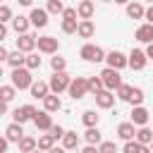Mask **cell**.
<instances>
[{"label": "cell", "instance_id": "f6af8a7d", "mask_svg": "<svg viewBox=\"0 0 153 153\" xmlns=\"http://www.w3.org/2000/svg\"><path fill=\"white\" fill-rule=\"evenodd\" d=\"M7 55H10V50H7V48L0 43V62H7Z\"/></svg>", "mask_w": 153, "mask_h": 153}, {"label": "cell", "instance_id": "30bf717a", "mask_svg": "<svg viewBox=\"0 0 153 153\" xmlns=\"http://www.w3.org/2000/svg\"><path fill=\"white\" fill-rule=\"evenodd\" d=\"M127 60H129V67H131L134 72H141V69L146 67V62H148L146 50H139V48H131V53L127 55Z\"/></svg>", "mask_w": 153, "mask_h": 153}, {"label": "cell", "instance_id": "4dcf8cb0", "mask_svg": "<svg viewBox=\"0 0 153 153\" xmlns=\"http://www.w3.org/2000/svg\"><path fill=\"white\" fill-rule=\"evenodd\" d=\"M55 141H57V139L48 131V134H43V136L38 139V148H41V151H53V148H55Z\"/></svg>", "mask_w": 153, "mask_h": 153}, {"label": "cell", "instance_id": "7c38bea8", "mask_svg": "<svg viewBox=\"0 0 153 153\" xmlns=\"http://www.w3.org/2000/svg\"><path fill=\"white\" fill-rule=\"evenodd\" d=\"M33 124H36V129L38 131H48L50 127H53V117H50V112L48 110H36V115H33V120H31Z\"/></svg>", "mask_w": 153, "mask_h": 153}, {"label": "cell", "instance_id": "b9f144b4", "mask_svg": "<svg viewBox=\"0 0 153 153\" xmlns=\"http://www.w3.org/2000/svg\"><path fill=\"white\" fill-rule=\"evenodd\" d=\"M48 131H50V134H53L57 141H62V136H65V127H62V124H53Z\"/></svg>", "mask_w": 153, "mask_h": 153}, {"label": "cell", "instance_id": "681fc988", "mask_svg": "<svg viewBox=\"0 0 153 153\" xmlns=\"http://www.w3.org/2000/svg\"><path fill=\"white\" fill-rule=\"evenodd\" d=\"M143 19H148V22L153 24V2H151V7L146 10V17H143Z\"/></svg>", "mask_w": 153, "mask_h": 153}, {"label": "cell", "instance_id": "e0dca14e", "mask_svg": "<svg viewBox=\"0 0 153 153\" xmlns=\"http://www.w3.org/2000/svg\"><path fill=\"white\" fill-rule=\"evenodd\" d=\"M117 136L122 141H129V139H136V124L129 120V122H120L117 124Z\"/></svg>", "mask_w": 153, "mask_h": 153}, {"label": "cell", "instance_id": "11a10c76", "mask_svg": "<svg viewBox=\"0 0 153 153\" xmlns=\"http://www.w3.org/2000/svg\"><path fill=\"white\" fill-rule=\"evenodd\" d=\"M103 2H112V0H103Z\"/></svg>", "mask_w": 153, "mask_h": 153}, {"label": "cell", "instance_id": "9a60e30c", "mask_svg": "<svg viewBox=\"0 0 153 153\" xmlns=\"http://www.w3.org/2000/svg\"><path fill=\"white\" fill-rule=\"evenodd\" d=\"M134 38H136L139 43H151V41H153V24H151V22L139 24L136 31H134Z\"/></svg>", "mask_w": 153, "mask_h": 153}, {"label": "cell", "instance_id": "8992f818", "mask_svg": "<svg viewBox=\"0 0 153 153\" xmlns=\"http://www.w3.org/2000/svg\"><path fill=\"white\" fill-rule=\"evenodd\" d=\"M69 81H72V76L62 69V72H53L50 74V91L53 93H62V91H67V86H69Z\"/></svg>", "mask_w": 153, "mask_h": 153}, {"label": "cell", "instance_id": "7a4b0ae2", "mask_svg": "<svg viewBox=\"0 0 153 153\" xmlns=\"http://www.w3.org/2000/svg\"><path fill=\"white\" fill-rule=\"evenodd\" d=\"M79 57L86 60V62H105V50L100 45H93V43H84L79 48Z\"/></svg>", "mask_w": 153, "mask_h": 153}, {"label": "cell", "instance_id": "7bdbcfd3", "mask_svg": "<svg viewBox=\"0 0 153 153\" xmlns=\"http://www.w3.org/2000/svg\"><path fill=\"white\" fill-rule=\"evenodd\" d=\"M62 17H65V19H76V17H79V14H76V7H65V10H62Z\"/></svg>", "mask_w": 153, "mask_h": 153}, {"label": "cell", "instance_id": "1f68e13d", "mask_svg": "<svg viewBox=\"0 0 153 153\" xmlns=\"http://www.w3.org/2000/svg\"><path fill=\"white\" fill-rule=\"evenodd\" d=\"M41 65H43V60H41L38 53H33V50L26 53V67H29L31 72H33V69H41Z\"/></svg>", "mask_w": 153, "mask_h": 153}, {"label": "cell", "instance_id": "52a82bcc", "mask_svg": "<svg viewBox=\"0 0 153 153\" xmlns=\"http://www.w3.org/2000/svg\"><path fill=\"white\" fill-rule=\"evenodd\" d=\"M48 17H50V12L43 10V7H31V12H29V19H31L33 29H45L48 26Z\"/></svg>", "mask_w": 153, "mask_h": 153}, {"label": "cell", "instance_id": "5b68a950", "mask_svg": "<svg viewBox=\"0 0 153 153\" xmlns=\"http://www.w3.org/2000/svg\"><path fill=\"white\" fill-rule=\"evenodd\" d=\"M100 79H103V86L110 88V91H117L120 84H122V74H120V69H115V67H105V69L100 72Z\"/></svg>", "mask_w": 153, "mask_h": 153}, {"label": "cell", "instance_id": "277c9868", "mask_svg": "<svg viewBox=\"0 0 153 153\" xmlns=\"http://www.w3.org/2000/svg\"><path fill=\"white\" fill-rule=\"evenodd\" d=\"M36 48L43 55H55L60 50V41L55 36H36Z\"/></svg>", "mask_w": 153, "mask_h": 153}, {"label": "cell", "instance_id": "f1b7e54d", "mask_svg": "<svg viewBox=\"0 0 153 153\" xmlns=\"http://www.w3.org/2000/svg\"><path fill=\"white\" fill-rule=\"evenodd\" d=\"M81 122H84V127H93V124L100 122V115L96 110H84L81 112Z\"/></svg>", "mask_w": 153, "mask_h": 153}, {"label": "cell", "instance_id": "3957f363", "mask_svg": "<svg viewBox=\"0 0 153 153\" xmlns=\"http://www.w3.org/2000/svg\"><path fill=\"white\" fill-rule=\"evenodd\" d=\"M67 93H69L72 100H81V98L88 93V81H86V76H74V79L69 81V86H67Z\"/></svg>", "mask_w": 153, "mask_h": 153}, {"label": "cell", "instance_id": "9f6ffc18", "mask_svg": "<svg viewBox=\"0 0 153 153\" xmlns=\"http://www.w3.org/2000/svg\"><path fill=\"white\" fill-rule=\"evenodd\" d=\"M151 148H153V141H151Z\"/></svg>", "mask_w": 153, "mask_h": 153}, {"label": "cell", "instance_id": "ee69618b", "mask_svg": "<svg viewBox=\"0 0 153 153\" xmlns=\"http://www.w3.org/2000/svg\"><path fill=\"white\" fill-rule=\"evenodd\" d=\"M81 151H84V153H98V146H96V143H86Z\"/></svg>", "mask_w": 153, "mask_h": 153}, {"label": "cell", "instance_id": "680465c9", "mask_svg": "<svg viewBox=\"0 0 153 153\" xmlns=\"http://www.w3.org/2000/svg\"><path fill=\"white\" fill-rule=\"evenodd\" d=\"M0 2H2V0H0Z\"/></svg>", "mask_w": 153, "mask_h": 153}, {"label": "cell", "instance_id": "4316f807", "mask_svg": "<svg viewBox=\"0 0 153 153\" xmlns=\"http://www.w3.org/2000/svg\"><path fill=\"white\" fill-rule=\"evenodd\" d=\"M84 139H86V143H100L103 141V134H100V129H98V124H93V127H86V131H84Z\"/></svg>", "mask_w": 153, "mask_h": 153}, {"label": "cell", "instance_id": "f546056e", "mask_svg": "<svg viewBox=\"0 0 153 153\" xmlns=\"http://www.w3.org/2000/svg\"><path fill=\"white\" fill-rule=\"evenodd\" d=\"M14 96H17V88H14L12 84H2V86H0V100L12 103V100H14Z\"/></svg>", "mask_w": 153, "mask_h": 153}, {"label": "cell", "instance_id": "ac0fdd59", "mask_svg": "<svg viewBox=\"0 0 153 153\" xmlns=\"http://www.w3.org/2000/svg\"><path fill=\"white\" fill-rule=\"evenodd\" d=\"M76 14H79V19H93V14H96L93 0H81L76 5Z\"/></svg>", "mask_w": 153, "mask_h": 153}, {"label": "cell", "instance_id": "6f0895ef", "mask_svg": "<svg viewBox=\"0 0 153 153\" xmlns=\"http://www.w3.org/2000/svg\"><path fill=\"white\" fill-rule=\"evenodd\" d=\"M146 2H153V0H146Z\"/></svg>", "mask_w": 153, "mask_h": 153}, {"label": "cell", "instance_id": "8d00e7d4", "mask_svg": "<svg viewBox=\"0 0 153 153\" xmlns=\"http://www.w3.org/2000/svg\"><path fill=\"white\" fill-rule=\"evenodd\" d=\"M131 88H134V86H129V84H124V81H122V84H120V88H117L115 93H117V98H120V100H124V103H127V100H129V96H131Z\"/></svg>", "mask_w": 153, "mask_h": 153}, {"label": "cell", "instance_id": "5bb4252c", "mask_svg": "<svg viewBox=\"0 0 153 153\" xmlns=\"http://www.w3.org/2000/svg\"><path fill=\"white\" fill-rule=\"evenodd\" d=\"M124 10H127V17H129V19H143V17H146V7H143V2H139V0H129V2L124 5Z\"/></svg>", "mask_w": 153, "mask_h": 153}, {"label": "cell", "instance_id": "d590c367", "mask_svg": "<svg viewBox=\"0 0 153 153\" xmlns=\"http://www.w3.org/2000/svg\"><path fill=\"white\" fill-rule=\"evenodd\" d=\"M86 81H88V93H93V96H96L100 88H105V86H103V79H100V74H98V76H88Z\"/></svg>", "mask_w": 153, "mask_h": 153}, {"label": "cell", "instance_id": "db71d44e", "mask_svg": "<svg viewBox=\"0 0 153 153\" xmlns=\"http://www.w3.org/2000/svg\"><path fill=\"white\" fill-rule=\"evenodd\" d=\"M0 79H2V62H0Z\"/></svg>", "mask_w": 153, "mask_h": 153}, {"label": "cell", "instance_id": "d6986e66", "mask_svg": "<svg viewBox=\"0 0 153 153\" xmlns=\"http://www.w3.org/2000/svg\"><path fill=\"white\" fill-rule=\"evenodd\" d=\"M12 29H14V33L19 36V33H26L29 29H31V19L29 17H24V14H17V17H12Z\"/></svg>", "mask_w": 153, "mask_h": 153}, {"label": "cell", "instance_id": "9c48e42d", "mask_svg": "<svg viewBox=\"0 0 153 153\" xmlns=\"http://www.w3.org/2000/svg\"><path fill=\"white\" fill-rule=\"evenodd\" d=\"M105 62H108V67H115V69L129 67V60H127V55H124L122 50H110V53H105Z\"/></svg>", "mask_w": 153, "mask_h": 153}, {"label": "cell", "instance_id": "f907efd6", "mask_svg": "<svg viewBox=\"0 0 153 153\" xmlns=\"http://www.w3.org/2000/svg\"><path fill=\"white\" fill-rule=\"evenodd\" d=\"M2 115H7V103H5V100H0V117H2Z\"/></svg>", "mask_w": 153, "mask_h": 153}, {"label": "cell", "instance_id": "8fae6325", "mask_svg": "<svg viewBox=\"0 0 153 153\" xmlns=\"http://www.w3.org/2000/svg\"><path fill=\"white\" fill-rule=\"evenodd\" d=\"M33 115H36V108L31 105V103H26V105H22V108H17L14 112H12V120L14 122H29V120H33Z\"/></svg>", "mask_w": 153, "mask_h": 153}, {"label": "cell", "instance_id": "7dc6e473", "mask_svg": "<svg viewBox=\"0 0 153 153\" xmlns=\"http://www.w3.org/2000/svg\"><path fill=\"white\" fill-rule=\"evenodd\" d=\"M7 38V26H5V22H0V43Z\"/></svg>", "mask_w": 153, "mask_h": 153}, {"label": "cell", "instance_id": "e575fe53", "mask_svg": "<svg viewBox=\"0 0 153 153\" xmlns=\"http://www.w3.org/2000/svg\"><path fill=\"white\" fill-rule=\"evenodd\" d=\"M50 69H53V72H62V69H67V60H65L62 55L55 53V55L50 57Z\"/></svg>", "mask_w": 153, "mask_h": 153}, {"label": "cell", "instance_id": "cb8c5ba5", "mask_svg": "<svg viewBox=\"0 0 153 153\" xmlns=\"http://www.w3.org/2000/svg\"><path fill=\"white\" fill-rule=\"evenodd\" d=\"M7 65H10L12 69H14V67H24V65H26V53H24V50H19V48H17V50H12V53L7 55Z\"/></svg>", "mask_w": 153, "mask_h": 153}, {"label": "cell", "instance_id": "60d3db41", "mask_svg": "<svg viewBox=\"0 0 153 153\" xmlns=\"http://www.w3.org/2000/svg\"><path fill=\"white\" fill-rule=\"evenodd\" d=\"M112 151H117L115 141H100L98 143V153H112Z\"/></svg>", "mask_w": 153, "mask_h": 153}, {"label": "cell", "instance_id": "816d5d0a", "mask_svg": "<svg viewBox=\"0 0 153 153\" xmlns=\"http://www.w3.org/2000/svg\"><path fill=\"white\" fill-rule=\"evenodd\" d=\"M17 2H19L22 7H31V5H33V0H17Z\"/></svg>", "mask_w": 153, "mask_h": 153}, {"label": "cell", "instance_id": "d4e9b609", "mask_svg": "<svg viewBox=\"0 0 153 153\" xmlns=\"http://www.w3.org/2000/svg\"><path fill=\"white\" fill-rule=\"evenodd\" d=\"M62 148H67V151L79 148V134H76V131H72V129H65V136H62Z\"/></svg>", "mask_w": 153, "mask_h": 153}, {"label": "cell", "instance_id": "ab89813d", "mask_svg": "<svg viewBox=\"0 0 153 153\" xmlns=\"http://www.w3.org/2000/svg\"><path fill=\"white\" fill-rule=\"evenodd\" d=\"M12 17H14V14H12V7L0 2V22H12Z\"/></svg>", "mask_w": 153, "mask_h": 153}, {"label": "cell", "instance_id": "ba28073f", "mask_svg": "<svg viewBox=\"0 0 153 153\" xmlns=\"http://www.w3.org/2000/svg\"><path fill=\"white\" fill-rule=\"evenodd\" d=\"M93 98H96V108H100V110H110V108L115 105V98H117V96H115V91H110V88H100Z\"/></svg>", "mask_w": 153, "mask_h": 153}, {"label": "cell", "instance_id": "7402d4cb", "mask_svg": "<svg viewBox=\"0 0 153 153\" xmlns=\"http://www.w3.org/2000/svg\"><path fill=\"white\" fill-rule=\"evenodd\" d=\"M29 91H31V98H41V100H43V98L50 93V84L38 79V81H33V84L29 86Z\"/></svg>", "mask_w": 153, "mask_h": 153}, {"label": "cell", "instance_id": "f35d334b", "mask_svg": "<svg viewBox=\"0 0 153 153\" xmlns=\"http://www.w3.org/2000/svg\"><path fill=\"white\" fill-rule=\"evenodd\" d=\"M45 10H48L50 14H62V10H65V5H62V0H48V5H45Z\"/></svg>", "mask_w": 153, "mask_h": 153}, {"label": "cell", "instance_id": "bcb514c9", "mask_svg": "<svg viewBox=\"0 0 153 153\" xmlns=\"http://www.w3.org/2000/svg\"><path fill=\"white\" fill-rule=\"evenodd\" d=\"M7 146H10L7 136H0V153H5V151H7Z\"/></svg>", "mask_w": 153, "mask_h": 153}, {"label": "cell", "instance_id": "6da1fadb", "mask_svg": "<svg viewBox=\"0 0 153 153\" xmlns=\"http://www.w3.org/2000/svg\"><path fill=\"white\" fill-rule=\"evenodd\" d=\"M31 84H33V76H31V69H29L26 65L12 69V86H14V88L24 91V88H29Z\"/></svg>", "mask_w": 153, "mask_h": 153}, {"label": "cell", "instance_id": "ffe728a7", "mask_svg": "<svg viewBox=\"0 0 153 153\" xmlns=\"http://www.w3.org/2000/svg\"><path fill=\"white\" fill-rule=\"evenodd\" d=\"M96 33V24L91 22V19H79V24H76V36L79 38H91Z\"/></svg>", "mask_w": 153, "mask_h": 153}, {"label": "cell", "instance_id": "c3c4849f", "mask_svg": "<svg viewBox=\"0 0 153 153\" xmlns=\"http://www.w3.org/2000/svg\"><path fill=\"white\" fill-rule=\"evenodd\" d=\"M146 57H148V60H153V41H151V43H146Z\"/></svg>", "mask_w": 153, "mask_h": 153}, {"label": "cell", "instance_id": "83f0119b", "mask_svg": "<svg viewBox=\"0 0 153 153\" xmlns=\"http://www.w3.org/2000/svg\"><path fill=\"white\" fill-rule=\"evenodd\" d=\"M17 146H19V151H22V153H31V151H36V148H38V139H33V136H26V134H24V136L19 139V143H17Z\"/></svg>", "mask_w": 153, "mask_h": 153}, {"label": "cell", "instance_id": "2e32d148", "mask_svg": "<svg viewBox=\"0 0 153 153\" xmlns=\"http://www.w3.org/2000/svg\"><path fill=\"white\" fill-rule=\"evenodd\" d=\"M148 120H151V115H148V110H146L143 105H131V122H134L136 127L148 124Z\"/></svg>", "mask_w": 153, "mask_h": 153}, {"label": "cell", "instance_id": "f5cc1de1", "mask_svg": "<svg viewBox=\"0 0 153 153\" xmlns=\"http://www.w3.org/2000/svg\"><path fill=\"white\" fill-rule=\"evenodd\" d=\"M112 2H117V5H127L129 0H112Z\"/></svg>", "mask_w": 153, "mask_h": 153}, {"label": "cell", "instance_id": "4fadbf2b", "mask_svg": "<svg viewBox=\"0 0 153 153\" xmlns=\"http://www.w3.org/2000/svg\"><path fill=\"white\" fill-rule=\"evenodd\" d=\"M5 136H7V141L10 143H19V139L24 136V127H22V122H10L7 127H5Z\"/></svg>", "mask_w": 153, "mask_h": 153}, {"label": "cell", "instance_id": "484cf974", "mask_svg": "<svg viewBox=\"0 0 153 153\" xmlns=\"http://www.w3.org/2000/svg\"><path fill=\"white\" fill-rule=\"evenodd\" d=\"M122 151H124V153H146V151H148V146H146V143H141L139 139H129V141H124Z\"/></svg>", "mask_w": 153, "mask_h": 153}, {"label": "cell", "instance_id": "603a6c76", "mask_svg": "<svg viewBox=\"0 0 153 153\" xmlns=\"http://www.w3.org/2000/svg\"><path fill=\"white\" fill-rule=\"evenodd\" d=\"M43 110H48V112H57V110H62V100H60V93H48L45 98H43Z\"/></svg>", "mask_w": 153, "mask_h": 153}, {"label": "cell", "instance_id": "d6a6232c", "mask_svg": "<svg viewBox=\"0 0 153 153\" xmlns=\"http://www.w3.org/2000/svg\"><path fill=\"white\" fill-rule=\"evenodd\" d=\"M143 100H146V93H143V88L134 86V88H131V96H129V100H127V103H131V105H143Z\"/></svg>", "mask_w": 153, "mask_h": 153}, {"label": "cell", "instance_id": "44dd1931", "mask_svg": "<svg viewBox=\"0 0 153 153\" xmlns=\"http://www.w3.org/2000/svg\"><path fill=\"white\" fill-rule=\"evenodd\" d=\"M17 48L19 50H24V53H31L33 48H36V36L33 33H19V38H17Z\"/></svg>", "mask_w": 153, "mask_h": 153}, {"label": "cell", "instance_id": "836d02e7", "mask_svg": "<svg viewBox=\"0 0 153 153\" xmlns=\"http://www.w3.org/2000/svg\"><path fill=\"white\" fill-rule=\"evenodd\" d=\"M136 139H139L141 143H146V146H148V143L153 141V131H151L146 124H143V127H136Z\"/></svg>", "mask_w": 153, "mask_h": 153}, {"label": "cell", "instance_id": "74e56055", "mask_svg": "<svg viewBox=\"0 0 153 153\" xmlns=\"http://www.w3.org/2000/svg\"><path fill=\"white\" fill-rule=\"evenodd\" d=\"M76 24H79L76 19H65L62 17V24H60L62 26V33H76Z\"/></svg>", "mask_w": 153, "mask_h": 153}]
</instances>
